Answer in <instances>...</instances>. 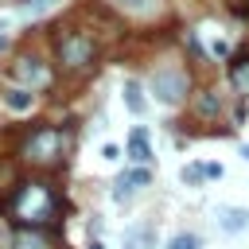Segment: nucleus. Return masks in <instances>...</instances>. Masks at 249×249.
<instances>
[{
    "mask_svg": "<svg viewBox=\"0 0 249 249\" xmlns=\"http://www.w3.org/2000/svg\"><path fill=\"white\" fill-rule=\"evenodd\" d=\"M210 54H218V58H226V54H230V43H226L222 35H218V39H210Z\"/></svg>",
    "mask_w": 249,
    "mask_h": 249,
    "instance_id": "nucleus-18",
    "label": "nucleus"
},
{
    "mask_svg": "<svg viewBox=\"0 0 249 249\" xmlns=\"http://www.w3.org/2000/svg\"><path fill=\"white\" fill-rule=\"evenodd\" d=\"M54 210H58V198H54V191H51L47 183H23V187L12 195V214H16V222L27 226V230L47 226V222L54 218Z\"/></svg>",
    "mask_w": 249,
    "mask_h": 249,
    "instance_id": "nucleus-1",
    "label": "nucleus"
},
{
    "mask_svg": "<svg viewBox=\"0 0 249 249\" xmlns=\"http://www.w3.org/2000/svg\"><path fill=\"white\" fill-rule=\"evenodd\" d=\"M144 183H152V171H148V167H132V171H124V175L113 183V198L124 202V198H128L136 187H144Z\"/></svg>",
    "mask_w": 249,
    "mask_h": 249,
    "instance_id": "nucleus-6",
    "label": "nucleus"
},
{
    "mask_svg": "<svg viewBox=\"0 0 249 249\" xmlns=\"http://www.w3.org/2000/svg\"><path fill=\"white\" fill-rule=\"evenodd\" d=\"M16 249H47V245H43L39 233H27V230H23V233L16 237Z\"/></svg>",
    "mask_w": 249,
    "mask_h": 249,
    "instance_id": "nucleus-14",
    "label": "nucleus"
},
{
    "mask_svg": "<svg viewBox=\"0 0 249 249\" xmlns=\"http://www.w3.org/2000/svg\"><path fill=\"white\" fill-rule=\"evenodd\" d=\"M4 105H8L12 113H31V109H35V93L23 89V86H12V89L4 93Z\"/></svg>",
    "mask_w": 249,
    "mask_h": 249,
    "instance_id": "nucleus-10",
    "label": "nucleus"
},
{
    "mask_svg": "<svg viewBox=\"0 0 249 249\" xmlns=\"http://www.w3.org/2000/svg\"><path fill=\"white\" fill-rule=\"evenodd\" d=\"M202 241H198V233H175L171 241H167V249H198Z\"/></svg>",
    "mask_w": 249,
    "mask_h": 249,
    "instance_id": "nucleus-11",
    "label": "nucleus"
},
{
    "mask_svg": "<svg viewBox=\"0 0 249 249\" xmlns=\"http://www.w3.org/2000/svg\"><path fill=\"white\" fill-rule=\"evenodd\" d=\"M93 58H97V47H93L89 35L70 31V35L58 39V62H62L66 70H86V66H93Z\"/></svg>",
    "mask_w": 249,
    "mask_h": 249,
    "instance_id": "nucleus-2",
    "label": "nucleus"
},
{
    "mask_svg": "<svg viewBox=\"0 0 249 249\" xmlns=\"http://www.w3.org/2000/svg\"><path fill=\"white\" fill-rule=\"evenodd\" d=\"M31 160H39V163H47V160H54L58 152H62V132L58 128H39L31 140H27V148H23Z\"/></svg>",
    "mask_w": 249,
    "mask_h": 249,
    "instance_id": "nucleus-5",
    "label": "nucleus"
},
{
    "mask_svg": "<svg viewBox=\"0 0 249 249\" xmlns=\"http://www.w3.org/2000/svg\"><path fill=\"white\" fill-rule=\"evenodd\" d=\"M218 109H222V101H218V93H202V97H198V113H202V117H214Z\"/></svg>",
    "mask_w": 249,
    "mask_h": 249,
    "instance_id": "nucleus-13",
    "label": "nucleus"
},
{
    "mask_svg": "<svg viewBox=\"0 0 249 249\" xmlns=\"http://www.w3.org/2000/svg\"><path fill=\"white\" fill-rule=\"evenodd\" d=\"M51 4H58V0H16V8H19V12H27V16H39V12H47Z\"/></svg>",
    "mask_w": 249,
    "mask_h": 249,
    "instance_id": "nucleus-12",
    "label": "nucleus"
},
{
    "mask_svg": "<svg viewBox=\"0 0 249 249\" xmlns=\"http://www.w3.org/2000/svg\"><path fill=\"white\" fill-rule=\"evenodd\" d=\"M121 93H124V105H128L132 117H144V113H148V97H144V86H140L136 78H128V82L121 86Z\"/></svg>",
    "mask_w": 249,
    "mask_h": 249,
    "instance_id": "nucleus-9",
    "label": "nucleus"
},
{
    "mask_svg": "<svg viewBox=\"0 0 249 249\" xmlns=\"http://www.w3.org/2000/svg\"><path fill=\"white\" fill-rule=\"evenodd\" d=\"M241 160H249V144H241Z\"/></svg>",
    "mask_w": 249,
    "mask_h": 249,
    "instance_id": "nucleus-21",
    "label": "nucleus"
},
{
    "mask_svg": "<svg viewBox=\"0 0 249 249\" xmlns=\"http://www.w3.org/2000/svg\"><path fill=\"white\" fill-rule=\"evenodd\" d=\"M101 160H109V163L121 160V148H117V144H101Z\"/></svg>",
    "mask_w": 249,
    "mask_h": 249,
    "instance_id": "nucleus-19",
    "label": "nucleus"
},
{
    "mask_svg": "<svg viewBox=\"0 0 249 249\" xmlns=\"http://www.w3.org/2000/svg\"><path fill=\"white\" fill-rule=\"evenodd\" d=\"M148 89L156 93V101H163V105H179V101L187 97V74L175 70V66H163V70L152 74Z\"/></svg>",
    "mask_w": 249,
    "mask_h": 249,
    "instance_id": "nucleus-3",
    "label": "nucleus"
},
{
    "mask_svg": "<svg viewBox=\"0 0 249 249\" xmlns=\"http://www.w3.org/2000/svg\"><path fill=\"white\" fill-rule=\"evenodd\" d=\"M202 179H206L202 163H191V167H183V183H202Z\"/></svg>",
    "mask_w": 249,
    "mask_h": 249,
    "instance_id": "nucleus-17",
    "label": "nucleus"
},
{
    "mask_svg": "<svg viewBox=\"0 0 249 249\" xmlns=\"http://www.w3.org/2000/svg\"><path fill=\"white\" fill-rule=\"evenodd\" d=\"M128 160L152 163V144H148V128H144V124H136V128L128 132Z\"/></svg>",
    "mask_w": 249,
    "mask_h": 249,
    "instance_id": "nucleus-7",
    "label": "nucleus"
},
{
    "mask_svg": "<svg viewBox=\"0 0 249 249\" xmlns=\"http://www.w3.org/2000/svg\"><path fill=\"white\" fill-rule=\"evenodd\" d=\"M202 171H206V179H222V163H202Z\"/></svg>",
    "mask_w": 249,
    "mask_h": 249,
    "instance_id": "nucleus-20",
    "label": "nucleus"
},
{
    "mask_svg": "<svg viewBox=\"0 0 249 249\" xmlns=\"http://www.w3.org/2000/svg\"><path fill=\"white\" fill-rule=\"evenodd\" d=\"M218 226L226 230V233H241L245 226H249V210H241V206H218Z\"/></svg>",
    "mask_w": 249,
    "mask_h": 249,
    "instance_id": "nucleus-8",
    "label": "nucleus"
},
{
    "mask_svg": "<svg viewBox=\"0 0 249 249\" xmlns=\"http://www.w3.org/2000/svg\"><path fill=\"white\" fill-rule=\"evenodd\" d=\"M124 12H136V16H148L152 12V0H117Z\"/></svg>",
    "mask_w": 249,
    "mask_h": 249,
    "instance_id": "nucleus-16",
    "label": "nucleus"
},
{
    "mask_svg": "<svg viewBox=\"0 0 249 249\" xmlns=\"http://www.w3.org/2000/svg\"><path fill=\"white\" fill-rule=\"evenodd\" d=\"M12 82L16 86H23V89H39V86H47L51 82V70H47V62L43 58H16L12 62Z\"/></svg>",
    "mask_w": 249,
    "mask_h": 249,
    "instance_id": "nucleus-4",
    "label": "nucleus"
},
{
    "mask_svg": "<svg viewBox=\"0 0 249 249\" xmlns=\"http://www.w3.org/2000/svg\"><path fill=\"white\" fill-rule=\"evenodd\" d=\"M233 86H237L241 93H249V62H237V66H233Z\"/></svg>",
    "mask_w": 249,
    "mask_h": 249,
    "instance_id": "nucleus-15",
    "label": "nucleus"
}]
</instances>
